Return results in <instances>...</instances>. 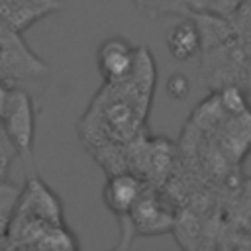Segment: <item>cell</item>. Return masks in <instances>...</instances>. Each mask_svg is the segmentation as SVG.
<instances>
[{
	"label": "cell",
	"instance_id": "11",
	"mask_svg": "<svg viewBox=\"0 0 251 251\" xmlns=\"http://www.w3.org/2000/svg\"><path fill=\"white\" fill-rule=\"evenodd\" d=\"M10 88L12 84H8L6 80H0V118L6 110V104H8V96H10Z\"/></svg>",
	"mask_w": 251,
	"mask_h": 251
},
{
	"label": "cell",
	"instance_id": "9",
	"mask_svg": "<svg viewBox=\"0 0 251 251\" xmlns=\"http://www.w3.org/2000/svg\"><path fill=\"white\" fill-rule=\"evenodd\" d=\"M167 92H169L173 98H176V100H184V98L188 96V92H190V82H188V78H186L182 73L171 75L169 80H167Z\"/></svg>",
	"mask_w": 251,
	"mask_h": 251
},
{
	"label": "cell",
	"instance_id": "3",
	"mask_svg": "<svg viewBox=\"0 0 251 251\" xmlns=\"http://www.w3.org/2000/svg\"><path fill=\"white\" fill-rule=\"evenodd\" d=\"M137 61V49L122 35L104 39L96 51L98 71L106 82H118L133 73Z\"/></svg>",
	"mask_w": 251,
	"mask_h": 251
},
{
	"label": "cell",
	"instance_id": "7",
	"mask_svg": "<svg viewBox=\"0 0 251 251\" xmlns=\"http://www.w3.org/2000/svg\"><path fill=\"white\" fill-rule=\"evenodd\" d=\"M184 2L188 8H194L200 12H208L214 16H229L245 0H184Z\"/></svg>",
	"mask_w": 251,
	"mask_h": 251
},
{
	"label": "cell",
	"instance_id": "2",
	"mask_svg": "<svg viewBox=\"0 0 251 251\" xmlns=\"http://www.w3.org/2000/svg\"><path fill=\"white\" fill-rule=\"evenodd\" d=\"M10 141L14 143L18 157L25 165H33V141H35V106L31 96L22 88H10L6 110L0 118Z\"/></svg>",
	"mask_w": 251,
	"mask_h": 251
},
{
	"label": "cell",
	"instance_id": "10",
	"mask_svg": "<svg viewBox=\"0 0 251 251\" xmlns=\"http://www.w3.org/2000/svg\"><path fill=\"white\" fill-rule=\"evenodd\" d=\"M222 106H224L226 110L233 112V114H241V112L245 110V100H243V96L239 94L237 88L229 86V88H226V90L222 92Z\"/></svg>",
	"mask_w": 251,
	"mask_h": 251
},
{
	"label": "cell",
	"instance_id": "8",
	"mask_svg": "<svg viewBox=\"0 0 251 251\" xmlns=\"http://www.w3.org/2000/svg\"><path fill=\"white\" fill-rule=\"evenodd\" d=\"M16 155H18V151H16L14 143L10 141L6 129H4V126H2V122H0V180L6 178L8 169H10V165H12V159H14Z\"/></svg>",
	"mask_w": 251,
	"mask_h": 251
},
{
	"label": "cell",
	"instance_id": "4",
	"mask_svg": "<svg viewBox=\"0 0 251 251\" xmlns=\"http://www.w3.org/2000/svg\"><path fill=\"white\" fill-rule=\"evenodd\" d=\"M143 190H145V182L141 175L131 171H116L108 176L102 196L108 210L120 218L131 212V208L135 206Z\"/></svg>",
	"mask_w": 251,
	"mask_h": 251
},
{
	"label": "cell",
	"instance_id": "5",
	"mask_svg": "<svg viewBox=\"0 0 251 251\" xmlns=\"http://www.w3.org/2000/svg\"><path fill=\"white\" fill-rule=\"evenodd\" d=\"M167 47L173 59L188 61L202 49V33L196 20H182L167 33Z\"/></svg>",
	"mask_w": 251,
	"mask_h": 251
},
{
	"label": "cell",
	"instance_id": "1",
	"mask_svg": "<svg viewBox=\"0 0 251 251\" xmlns=\"http://www.w3.org/2000/svg\"><path fill=\"white\" fill-rule=\"evenodd\" d=\"M78 241L65 224L59 196L29 175L0 249H76Z\"/></svg>",
	"mask_w": 251,
	"mask_h": 251
},
{
	"label": "cell",
	"instance_id": "6",
	"mask_svg": "<svg viewBox=\"0 0 251 251\" xmlns=\"http://www.w3.org/2000/svg\"><path fill=\"white\" fill-rule=\"evenodd\" d=\"M20 192H22L20 184L8 182L6 178L0 180V247L6 239L8 227L12 224V218H14L18 200H20Z\"/></svg>",
	"mask_w": 251,
	"mask_h": 251
}]
</instances>
